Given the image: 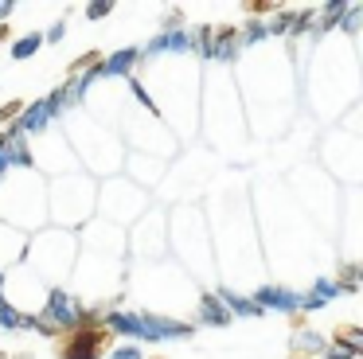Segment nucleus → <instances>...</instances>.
Segmentation results:
<instances>
[{
	"label": "nucleus",
	"mask_w": 363,
	"mask_h": 359,
	"mask_svg": "<svg viewBox=\"0 0 363 359\" xmlns=\"http://www.w3.org/2000/svg\"><path fill=\"white\" fill-rule=\"evenodd\" d=\"M110 343H113V328L106 320H98L94 312H82V316H74V324L67 332L55 336V355L59 359H102Z\"/></svg>",
	"instance_id": "f257e3e1"
},
{
	"label": "nucleus",
	"mask_w": 363,
	"mask_h": 359,
	"mask_svg": "<svg viewBox=\"0 0 363 359\" xmlns=\"http://www.w3.org/2000/svg\"><path fill=\"white\" fill-rule=\"evenodd\" d=\"M98 67H102V51H86L82 59H74L71 67H67V78L74 82L79 74H86V70H98Z\"/></svg>",
	"instance_id": "f03ea898"
},
{
	"label": "nucleus",
	"mask_w": 363,
	"mask_h": 359,
	"mask_svg": "<svg viewBox=\"0 0 363 359\" xmlns=\"http://www.w3.org/2000/svg\"><path fill=\"white\" fill-rule=\"evenodd\" d=\"M43 35H28V39H16V47H12V59H32L35 51H40Z\"/></svg>",
	"instance_id": "7ed1b4c3"
},
{
	"label": "nucleus",
	"mask_w": 363,
	"mask_h": 359,
	"mask_svg": "<svg viewBox=\"0 0 363 359\" xmlns=\"http://www.w3.org/2000/svg\"><path fill=\"white\" fill-rule=\"evenodd\" d=\"M20 114H24V101H20V98L4 101V106H0V125H12Z\"/></svg>",
	"instance_id": "20e7f679"
},
{
	"label": "nucleus",
	"mask_w": 363,
	"mask_h": 359,
	"mask_svg": "<svg viewBox=\"0 0 363 359\" xmlns=\"http://www.w3.org/2000/svg\"><path fill=\"white\" fill-rule=\"evenodd\" d=\"M340 340H347L352 348H363V332L355 336V328H340Z\"/></svg>",
	"instance_id": "39448f33"
},
{
	"label": "nucleus",
	"mask_w": 363,
	"mask_h": 359,
	"mask_svg": "<svg viewBox=\"0 0 363 359\" xmlns=\"http://www.w3.org/2000/svg\"><path fill=\"white\" fill-rule=\"evenodd\" d=\"M110 8H113V4H106V0H102V4H90V8H86V16H90V20H94V16H106V12H110Z\"/></svg>",
	"instance_id": "423d86ee"
},
{
	"label": "nucleus",
	"mask_w": 363,
	"mask_h": 359,
	"mask_svg": "<svg viewBox=\"0 0 363 359\" xmlns=\"http://www.w3.org/2000/svg\"><path fill=\"white\" fill-rule=\"evenodd\" d=\"M9 35H12V28H9V23H0V43H4Z\"/></svg>",
	"instance_id": "0eeeda50"
},
{
	"label": "nucleus",
	"mask_w": 363,
	"mask_h": 359,
	"mask_svg": "<svg viewBox=\"0 0 363 359\" xmlns=\"http://www.w3.org/2000/svg\"><path fill=\"white\" fill-rule=\"evenodd\" d=\"M0 359H12V355H9V351H0Z\"/></svg>",
	"instance_id": "6e6552de"
},
{
	"label": "nucleus",
	"mask_w": 363,
	"mask_h": 359,
	"mask_svg": "<svg viewBox=\"0 0 363 359\" xmlns=\"http://www.w3.org/2000/svg\"><path fill=\"white\" fill-rule=\"evenodd\" d=\"M149 359H164V355H149Z\"/></svg>",
	"instance_id": "1a4fd4ad"
}]
</instances>
